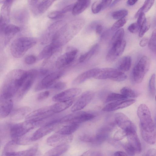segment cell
I'll list each match as a JSON object with an SVG mask.
<instances>
[{
	"label": "cell",
	"mask_w": 156,
	"mask_h": 156,
	"mask_svg": "<svg viewBox=\"0 0 156 156\" xmlns=\"http://www.w3.org/2000/svg\"><path fill=\"white\" fill-rule=\"evenodd\" d=\"M101 10V0L97 1L92 4L91 6V10L93 13H98Z\"/></svg>",
	"instance_id": "bcb514c9"
},
{
	"label": "cell",
	"mask_w": 156,
	"mask_h": 156,
	"mask_svg": "<svg viewBox=\"0 0 156 156\" xmlns=\"http://www.w3.org/2000/svg\"><path fill=\"white\" fill-rule=\"evenodd\" d=\"M136 101L135 99H125L112 102L103 108L102 110L106 112H111L126 108L132 105Z\"/></svg>",
	"instance_id": "ac0fdd59"
},
{
	"label": "cell",
	"mask_w": 156,
	"mask_h": 156,
	"mask_svg": "<svg viewBox=\"0 0 156 156\" xmlns=\"http://www.w3.org/2000/svg\"><path fill=\"white\" fill-rule=\"evenodd\" d=\"M156 30L154 29L152 32L151 37L148 41V47L151 51L156 52Z\"/></svg>",
	"instance_id": "f35d334b"
},
{
	"label": "cell",
	"mask_w": 156,
	"mask_h": 156,
	"mask_svg": "<svg viewBox=\"0 0 156 156\" xmlns=\"http://www.w3.org/2000/svg\"><path fill=\"white\" fill-rule=\"evenodd\" d=\"M155 75L153 74L151 77L149 81V89L151 95L154 97L155 94Z\"/></svg>",
	"instance_id": "ab89813d"
},
{
	"label": "cell",
	"mask_w": 156,
	"mask_h": 156,
	"mask_svg": "<svg viewBox=\"0 0 156 156\" xmlns=\"http://www.w3.org/2000/svg\"><path fill=\"white\" fill-rule=\"evenodd\" d=\"M145 156H156V151L154 149H149L147 152Z\"/></svg>",
	"instance_id": "9f6ffc18"
},
{
	"label": "cell",
	"mask_w": 156,
	"mask_h": 156,
	"mask_svg": "<svg viewBox=\"0 0 156 156\" xmlns=\"http://www.w3.org/2000/svg\"><path fill=\"white\" fill-rule=\"evenodd\" d=\"M128 142L136 149V153H140L142 151V146L136 132L129 133L126 134Z\"/></svg>",
	"instance_id": "d4e9b609"
},
{
	"label": "cell",
	"mask_w": 156,
	"mask_h": 156,
	"mask_svg": "<svg viewBox=\"0 0 156 156\" xmlns=\"http://www.w3.org/2000/svg\"><path fill=\"white\" fill-rule=\"evenodd\" d=\"M13 102L11 99H5L2 98L0 101V118H4L12 112Z\"/></svg>",
	"instance_id": "7402d4cb"
},
{
	"label": "cell",
	"mask_w": 156,
	"mask_h": 156,
	"mask_svg": "<svg viewBox=\"0 0 156 156\" xmlns=\"http://www.w3.org/2000/svg\"><path fill=\"white\" fill-rule=\"evenodd\" d=\"M12 1H6L2 8L0 16V29L3 31L9 21L11 7Z\"/></svg>",
	"instance_id": "d6986e66"
},
{
	"label": "cell",
	"mask_w": 156,
	"mask_h": 156,
	"mask_svg": "<svg viewBox=\"0 0 156 156\" xmlns=\"http://www.w3.org/2000/svg\"><path fill=\"white\" fill-rule=\"evenodd\" d=\"M140 27V26L136 22L133 23L129 26L128 30L130 33L135 34L138 31Z\"/></svg>",
	"instance_id": "f907efd6"
},
{
	"label": "cell",
	"mask_w": 156,
	"mask_h": 156,
	"mask_svg": "<svg viewBox=\"0 0 156 156\" xmlns=\"http://www.w3.org/2000/svg\"><path fill=\"white\" fill-rule=\"evenodd\" d=\"M121 94L126 97L127 98H135L138 96V94L128 87H124L120 90Z\"/></svg>",
	"instance_id": "e575fe53"
},
{
	"label": "cell",
	"mask_w": 156,
	"mask_h": 156,
	"mask_svg": "<svg viewBox=\"0 0 156 156\" xmlns=\"http://www.w3.org/2000/svg\"><path fill=\"white\" fill-rule=\"evenodd\" d=\"M115 156H128L126 153L122 151H117L114 153Z\"/></svg>",
	"instance_id": "91938a15"
},
{
	"label": "cell",
	"mask_w": 156,
	"mask_h": 156,
	"mask_svg": "<svg viewBox=\"0 0 156 156\" xmlns=\"http://www.w3.org/2000/svg\"><path fill=\"white\" fill-rule=\"evenodd\" d=\"M36 58L34 55H31L26 56L25 58V62L28 65H32L36 61Z\"/></svg>",
	"instance_id": "f5cc1de1"
},
{
	"label": "cell",
	"mask_w": 156,
	"mask_h": 156,
	"mask_svg": "<svg viewBox=\"0 0 156 156\" xmlns=\"http://www.w3.org/2000/svg\"><path fill=\"white\" fill-rule=\"evenodd\" d=\"M99 68L92 69L86 71L79 74L74 80L72 84L74 85L80 84L87 80L91 78H94L98 73Z\"/></svg>",
	"instance_id": "44dd1931"
},
{
	"label": "cell",
	"mask_w": 156,
	"mask_h": 156,
	"mask_svg": "<svg viewBox=\"0 0 156 156\" xmlns=\"http://www.w3.org/2000/svg\"><path fill=\"white\" fill-rule=\"evenodd\" d=\"M126 17L118 20L112 26L111 29L112 30H115L121 28L126 22Z\"/></svg>",
	"instance_id": "7bdbcfd3"
},
{
	"label": "cell",
	"mask_w": 156,
	"mask_h": 156,
	"mask_svg": "<svg viewBox=\"0 0 156 156\" xmlns=\"http://www.w3.org/2000/svg\"><path fill=\"white\" fill-rule=\"evenodd\" d=\"M66 86V84L65 82L62 81L56 82L51 86L50 89L60 90L65 89Z\"/></svg>",
	"instance_id": "f6af8a7d"
},
{
	"label": "cell",
	"mask_w": 156,
	"mask_h": 156,
	"mask_svg": "<svg viewBox=\"0 0 156 156\" xmlns=\"http://www.w3.org/2000/svg\"><path fill=\"white\" fill-rule=\"evenodd\" d=\"M38 150V145H36L27 150L19 151L7 152L6 156H36Z\"/></svg>",
	"instance_id": "cb8c5ba5"
},
{
	"label": "cell",
	"mask_w": 156,
	"mask_h": 156,
	"mask_svg": "<svg viewBox=\"0 0 156 156\" xmlns=\"http://www.w3.org/2000/svg\"><path fill=\"white\" fill-rule=\"evenodd\" d=\"M150 27V23L146 20L140 27L139 35V37H142L149 30Z\"/></svg>",
	"instance_id": "b9f144b4"
},
{
	"label": "cell",
	"mask_w": 156,
	"mask_h": 156,
	"mask_svg": "<svg viewBox=\"0 0 156 156\" xmlns=\"http://www.w3.org/2000/svg\"><path fill=\"white\" fill-rule=\"evenodd\" d=\"M20 31V28L13 24L7 25L3 30L5 35L8 37L14 36Z\"/></svg>",
	"instance_id": "836d02e7"
},
{
	"label": "cell",
	"mask_w": 156,
	"mask_h": 156,
	"mask_svg": "<svg viewBox=\"0 0 156 156\" xmlns=\"http://www.w3.org/2000/svg\"><path fill=\"white\" fill-rule=\"evenodd\" d=\"M79 127V124L69 123L61 128L56 133L65 135H72L78 129Z\"/></svg>",
	"instance_id": "4dcf8cb0"
},
{
	"label": "cell",
	"mask_w": 156,
	"mask_h": 156,
	"mask_svg": "<svg viewBox=\"0 0 156 156\" xmlns=\"http://www.w3.org/2000/svg\"><path fill=\"white\" fill-rule=\"evenodd\" d=\"M124 147L126 153L129 156H134L137 153L134 147L128 142L124 144Z\"/></svg>",
	"instance_id": "60d3db41"
},
{
	"label": "cell",
	"mask_w": 156,
	"mask_h": 156,
	"mask_svg": "<svg viewBox=\"0 0 156 156\" xmlns=\"http://www.w3.org/2000/svg\"><path fill=\"white\" fill-rule=\"evenodd\" d=\"M62 71H59L49 73L43 78L36 85L35 91H36L42 90L50 88L57 80L63 75Z\"/></svg>",
	"instance_id": "9c48e42d"
},
{
	"label": "cell",
	"mask_w": 156,
	"mask_h": 156,
	"mask_svg": "<svg viewBox=\"0 0 156 156\" xmlns=\"http://www.w3.org/2000/svg\"><path fill=\"white\" fill-rule=\"evenodd\" d=\"M54 114L51 111L50 106L44 107L37 109L29 113L26 117L25 120L33 122L38 126L42 121Z\"/></svg>",
	"instance_id": "ba28073f"
},
{
	"label": "cell",
	"mask_w": 156,
	"mask_h": 156,
	"mask_svg": "<svg viewBox=\"0 0 156 156\" xmlns=\"http://www.w3.org/2000/svg\"><path fill=\"white\" fill-rule=\"evenodd\" d=\"M124 34V29L121 28L115 33L112 37L111 42L112 45L123 40Z\"/></svg>",
	"instance_id": "d590c367"
},
{
	"label": "cell",
	"mask_w": 156,
	"mask_h": 156,
	"mask_svg": "<svg viewBox=\"0 0 156 156\" xmlns=\"http://www.w3.org/2000/svg\"><path fill=\"white\" fill-rule=\"evenodd\" d=\"M90 2L88 0L77 1L73 5L72 10L73 14L76 15L83 12L89 6Z\"/></svg>",
	"instance_id": "4316f807"
},
{
	"label": "cell",
	"mask_w": 156,
	"mask_h": 156,
	"mask_svg": "<svg viewBox=\"0 0 156 156\" xmlns=\"http://www.w3.org/2000/svg\"><path fill=\"white\" fill-rule=\"evenodd\" d=\"M37 126L34 123L27 120L14 124L10 129V134L12 139L15 140L24 136L31 130Z\"/></svg>",
	"instance_id": "52a82bcc"
},
{
	"label": "cell",
	"mask_w": 156,
	"mask_h": 156,
	"mask_svg": "<svg viewBox=\"0 0 156 156\" xmlns=\"http://www.w3.org/2000/svg\"><path fill=\"white\" fill-rule=\"evenodd\" d=\"M73 138L72 135H65L56 133L47 139V143L49 146L56 147L67 144L72 141Z\"/></svg>",
	"instance_id": "9a60e30c"
},
{
	"label": "cell",
	"mask_w": 156,
	"mask_h": 156,
	"mask_svg": "<svg viewBox=\"0 0 156 156\" xmlns=\"http://www.w3.org/2000/svg\"><path fill=\"white\" fill-rule=\"evenodd\" d=\"M154 0H146L143 5L140 8L142 12H148L151 8L154 3Z\"/></svg>",
	"instance_id": "ee69618b"
},
{
	"label": "cell",
	"mask_w": 156,
	"mask_h": 156,
	"mask_svg": "<svg viewBox=\"0 0 156 156\" xmlns=\"http://www.w3.org/2000/svg\"><path fill=\"white\" fill-rule=\"evenodd\" d=\"M94 95V93L92 91L83 92L72 107L71 111L74 112L80 111L90 103Z\"/></svg>",
	"instance_id": "4fadbf2b"
},
{
	"label": "cell",
	"mask_w": 156,
	"mask_h": 156,
	"mask_svg": "<svg viewBox=\"0 0 156 156\" xmlns=\"http://www.w3.org/2000/svg\"><path fill=\"white\" fill-rule=\"evenodd\" d=\"M137 1V0H129L127 1L126 3L129 5L132 6L134 5Z\"/></svg>",
	"instance_id": "94428289"
},
{
	"label": "cell",
	"mask_w": 156,
	"mask_h": 156,
	"mask_svg": "<svg viewBox=\"0 0 156 156\" xmlns=\"http://www.w3.org/2000/svg\"><path fill=\"white\" fill-rule=\"evenodd\" d=\"M99 46L98 44H95L93 45L88 51L80 56L79 59V62H83L89 59L97 52Z\"/></svg>",
	"instance_id": "d6a6232c"
},
{
	"label": "cell",
	"mask_w": 156,
	"mask_h": 156,
	"mask_svg": "<svg viewBox=\"0 0 156 156\" xmlns=\"http://www.w3.org/2000/svg\"><path fill=\"white\" fill-rule=\"evenodd\" d=\"M127 99V98L121 94L116 93L110 94L107 97L106 102L114 101Z\"/></svg>",
	"instance_id": "8d00e7d4"
},
{
	"label": "cell",
	"mask_w": 156,
	"mask_h": 156,
	"mask_svg": "<svg viewBox=\"0 0 156 156\" xmlns=\"http://www.w3.org/2000/svg\"><path fill=\"white\" fill-rule=\"evenodd\" d=\"M31 109L28 107L24 106L17 108L11 115V118L14 120L22 119L30 113Z\"/></svg>",
	"instance_id": "f1b7e54d"
},
{
	"label": "cell",
	"mask_w": 156,
	"mask_h": 156,
	"mask_svg": "<svg viewBox=\"0 0 156 156\" xmlns=\"http://www.w3.org/2000/svg\"><path fill=\"white\" fill-rule=\"evenodd\" d=\"M119 1L118 0L114 1L113 2H112V4L111 5V6H112L113 5H115V4L117 3V2Z\"/></svg>",
	"instance_id": "e7e4bbea"
},
{
	"label": "cell",
	"mask_w": 156,
	"mask_h": 156,
	"mask_svg": "<svg viewBox=\"0 0 156 156\" xmlns=\"http://www.w3.org/2000/svg\"><path fill=\"white\" fill-rule=\"evenodd\" d=\"M150 61L146 56H142L134 67L132 71V77L136 83H141L149 70Z\"/></svg>",
	"instance_id": "5b68a950"
},
{
	"label": "cell",
	"mask_w": 156,
	"mask_h": 156,
	"mask_svg": "<svg viewBox=\"0 0 156 156\" xmlns=\"http://www.w3.org/2000/svg\"><path fill=\"white\" fill-rule=\"evenodd\" d=\"M69 146L67 144L55 147L47 151L43 156H60L67 151Z\"/></svg>",
	"instance_id": "f546056e"
},
{
	"label": "cell",
	"mask_w": 156,
	"mask_h": 156,
	"mask_svg": "<svg viewBox=\"0 0 156 156\" xmlns=\"http://www.w3.org/2000/svg\"><path fill=\"white\" fill-rule=\"evenodd\" d=\"M102 30V27L101 24H98L96 25L95 28V31L97 34H101Z\"/></svg>",
	"instance_id": "680465c9"
},
{
	"label": "cell",
	"mask_w": 156,
	"mask_h": 156,
	"mask_svg": "<svg viewBox=\"0 0 156 156\" xmlns=\"http://www.w3.org/2000/svg\"><path fill=\"white\" fill-rule=\"evenodd\" d=\"M27 72V76L18 92L17 96L19 99L22 98L29 91L38 76V71L36 69H31Z\"/></svg>",
	"instance_id": "8fae6325"
},
{
	"label": "cell",
	"mask_w": 156,
	"mask_h": 156,
	"mask_svg": "<svg viewBox=\"0 0 156 156\" xmlns=\"http://www.w3.org/2000/svg\"><path fill=\"white\" fill-rule=\"evenodd\" d=\"M74 101L73 99L66 101L57 102L50 106L51 111L55 114L60 112L71 106Z\"/></svg>",
	"instance_id": "484cf974"
},
{
	"label": "cell",
	"mask_w": 156,
	"mask_h": 156,
	"mask_svg": "<svg viewBox=\"0 0 156 156\" xmlns=\"http://www.w3.org/2000/svg\"><path fill=\"white\" fill-rule=\"evenodd\" d=\"M84 23V21L80 19L66 24L57 33L52 40H56L62 37L64 42H67L81 28Z\"/></svg>",
	"instance_id": "277c9868"
},
{
	"label": "cell",
	"mask_w": 156,
	"mask_h": 156,
	"mask_svg": "<svg viewBox=\"0 0 156 156\" xmlns=\"http://www.w3.org/2000/svg\"><path fill=\"white\" fill-rule=\"evenodd\" d=\"M146 20L144 13L142 12L138 17L136 23L140 27Z\"/></svg>",
	"instance_id": "db71d44e"
},
{
	"label": "cell",
	"mask_w": 156,
	"mask_h": 156,
	"mask_svg": "<svg viewBox=\"0 0 156 156\" xmlns=\"http://www.w3.org/2000/svg\"><path fill=\"white\" fill-rule=\"evenodd\" d=\"M115 120L118 126L126 134L136 131L134 124L125 115L122 113H117L115 115Z\"/></svg>",
	"instance_id": "7c38bea8"
},
{
	"label": "cell",
	"mask_w": 156,
	"mask_h": 156,
	"mask_svg": "<svg viewBox=\"0 0 156 156\" xmlns=\"http://www.w3.org/2000/svg\"><path fill=\"white\" fill-rule=\"evenodd\" d=\"M131 58L129 56L123 57L120 61L118 69L123 72L129 71L131 67Z\"/></svg>",
	"instance_id": "1f68e13d"
},
{
	"label": "cell",
	"mask_w": 156,
	"mask_h": 156,
	"mask_svg": "<svg viewBox=\"0 0 156 156\" xmlns=\"http://www.w3.org/2000/svg\"><path fill=\"white\" fill-rule=\"evenodd\" d=\"M36 43V40L31 37H22L17 38L11 44L10 47L11 54L15 58H20Z\"/></svg>",
	"instance_id": "3957f363"
},
{
	"label": "cell",
	"mask_w": 156,
	"mask_h": 156,
	"mask_svg": "<svg viewBox=\"0 0 156 156\" xmlns=\"http://www.w3.org/2000/svg\"><path fill=\"white\" fill-rule=\"evenodd\" d=\"M137 113L143 139L149 144H154L156 139L155 128L149 108L146 105L141 104L138 108Z\"/></svg>",
	"instance_id": "6da1fadb"
},
{
	"label": "cell",
	"mask_w": 156,
	"mask_h": 156,
	"mask_svg": "<svg viewBox=\"0 0 156 156\" xmlns=\"http://www.w3.org/2000/svg\"><path fill=\"white\" fill-rule=\"evenodd\" d=\"M63 14L62 11H55L50 12L48 16L50 19H55L61 17Z\"/></svg>",
	"instance_id": "c3c4849f"
},
{
	"label": "cell",
	"mask_w": 156,
	"mask_h": 156,
	"mask_svg": "<svg viewBox=\"0 0 156 156\" xmlns=\"http://www.w3.org/2000/svg\"><path fill=\"white\" fill-rule=\"evenodd\" d=\"M113 126L112 124H111L104 126L100 129L94 136L93 143L100 144L105 141L108 137Z\"/></svg>",
	"instance_id": "603a6c76"
},
{
	"label": "cell",
	"mask_w": 156,
	"mask_h": 156,
	"mask_svg": "<svg viewBox=\"0 0 156 156\" xmlns=\"http://www.w3.org/2000/svg\"><path fill=\"white\" fill-rule=\"evenodd\" d=\"M53 0H32L29 1L31 8L35 13L44 12L53 4Z\"/></svg>",
	"instance_id": "ffe728a7"
},
{
	"label": "cell",
	"mask_w": 156,
	"mask_h": 156,
	"mask_svg": "<svg viewBox=\"0 0 156 156\" xmlns=\"http://www.w3.org/2000/svg\"><path fill=\"white\" fill-rule=\"evenodd\" d=\"M27 76V72L21 69H14L7 74L2 90V98L10 99L17 93Z\"/></svg>",
	"instance_id": "7a4b0ae2"
},
{
	"label": "cell",
	"mask_w": 156,
	"mask_h": 156,
	"mask_svg": "<svg viewBox=\"0 0 156 156\" xmlns=\"http://www.w3.org/2000/svg\"><path fill=\"white\" fill-rule=\"evenodd\" d=\"M148 42V39L147 37H144L140 41V45L141 47H145Z\"/></svg>",
	"instance_id": "6f0895ef"
},
{
	"label": "cell",
	"mask_w": 156,
	"mask_h": 156,
	"mask_svg": "<svg viewBox=\"0 0 156 156\" xmlns=\"http://www.w3.org/2000/svg\"><path fill=\"white\" fill-rule=\"evenodd\" d=\"M59 119L49 121L36 130L30 137L31 141L37 140L53 131L59 123Z\"/></svg>",
	"instance_id": "30bf717a"
},
{
	"label": "cell",
	"mask_w": 156,
	"mask_h": 156,
	"mask_svg": "<svg viewBox=\"0 0 156 156\" xmlns=\"http://www.w3.org/2000/svg\"><path fill=\"white\" fill-rule=\"evenodd\" d=\"M81 91V89L79 88H69L55 95L52 100L56 102L68 101L74 99L80 94Z\"/></svg>",
	"instance_id": "2e32d148"
},
{
	"label": "cell",
	"mask_w": 156,
	"mask_h": 156,
	"mask_svg": "<svg viewBox=\"0 0 156 156\" xmlns=\"http://www.w3.org/2000/svg\"><path fill=\"white\" fill-rule=\"evenodd\" d=\"M94 78L100 80L109 79L120 82L126 80L127 76L118 69L107 68L100 69L98 73Z\"/></svg>",
	"instance_id": "8992f818"
},
{
	"label": "cell",
	"mask_w": 156,
	"mask_h": 156,
	"mask_svg": "<svg viewBox=\"0 0 156 156\" xmlns=\"http://www.w3.org/2000/svg\"><path fill=\"white\" fill-rule=\"evenodd\" d=\"M128 11L125 9H122L113 12L112 14V17L114 19L119 20L125 17L128 14Z\"/></svg>",
	"instance_id": "74e56055"
},
{
	"label": "cell",
	"mask_w": 156,
	"mask_h": 156,
	"mask_svg": "<svg viewBox=\"0 0 156 156\" xmlns=\"http://www.w3.org/2000/svg\"><path fill=\"white\" fill-rule=\"evenodd\" d=\"M50 94V92L48 91H42L38 94L37 99L39 101H42L48 98Z\"/></svg>",
	"instance_id": "816d5d0a"
},
{
	"label": "cell",
	"mask_w": 156,
	"mask_h": 156,
	"mask_svg": "<svg viewBox=\"0 0 156 156\" xmlns=\"http://www.w3.org/2000/svg\"><path fill=\"white\" fill-rule=\"evenodd\" d=\"M112 0H101V10H104L108 7L111 3Z\"/></svg>",
	"instance_id": "11a10c76"
},
{
	"label": "cell",
	"mask_w": 156,
	"mask_h": 156,
	"mask_svg": "<svg viewBox=\"0 0 156 156\" xmlns=\"http://www.w3.org/2000/svg\"><path fill=\"white\" fill-rule=\"evenodd\" d=\"M91 156H103L102 154L99 152H94L91 153Z\"/></svg>",
	"instance_id": "6125c7cd"
},
{
	"label": "cell",
	"mask_w": 156,
	"mask_h": 156,
	"mask_svg": "<svg viewBox=\"0 0 156 156\" xmlns=\"http://www.w3.org/2000/svg\"><path fill=\"white\" fill-rule=\"evenodd\" d=\"M126 43V41L123 40L112 45L106 55V61L110 62L115 61L123 52Z\"/></svg>",
	"instance_id": "5bb4252c"
},
{
	"label": "cell",
	"mask_w": 156,
	"mask_h": 156,
	"mask_svg": "<svg viewBox=\"0 0 156 156\" xmlns=\"http://www.w3.org/2000/svg\"><path fill=\"white\" fill-rule=\"evenodd\" d=\"M126 136V133L123 130H119L116 131L113 136L114 139L116 141L122 140Z\"/></svg>",
	"instance_id": "681fc988"
},
{
	"label": "cell",
	"mask_w": 156,
	"mask_h": 156,
	"mask_svg": "<svg viewBox=\"0 0 156 156\" xmlns=\"http://www.w3.org/2000/svg\"><path fill=\"white\" fill-rule=\"evenodd\" d=\"M91 153L90 151H86L80 156H91Z\"/></svg>",
	"instance_id": "be15d7a7"
},
{
	"label": "cell",
	"mask_w": 156,
	"mask_h": 156,
	"mask_svg": "<svg viewBox=\"0 0 156 156\" xmlns=\"http://www.w3.org/2000/svg\"><path fill=\"white\" fill-rule=\"evenodd\" d=\"M77 53V50L74 49L60 56L56 61V67L58 69H60L71 64L76 58Z\"/></svg>",
	"instance_id": "e0dca14e"
},
{
	"label": "cell",
	"mask_w": 156,
	"mask_h": 156,
	"mask_svg": "<svg viewBox=\"0 0 156 156\" xmlns=\"http://www.w3.org/2000/svg\"><path fill=\"white\" fill-rule=\"evenodd\" d=\"M58 48L52 43L47 45L40 52L39 55V58L46 60L49 58Z\"/></svg>",
	"instance_id": "83f0119b"
},
{
	"label": "cell",
	"mask_w": 156,
	"mask_h": 156,
	"mask_svg": "<svg viewBox=\"0 0 156 156\" xmlns=\"http://www.w3.org/2000/svg\"><path fill=\"white\" fill-rule=\"evenodd\" d=\"M79 139L81 141L93 143L94 140V136L83 134L79 136Z\"/></svg>",
	"instance_id": "7dc6e473"
}]
</instances>
